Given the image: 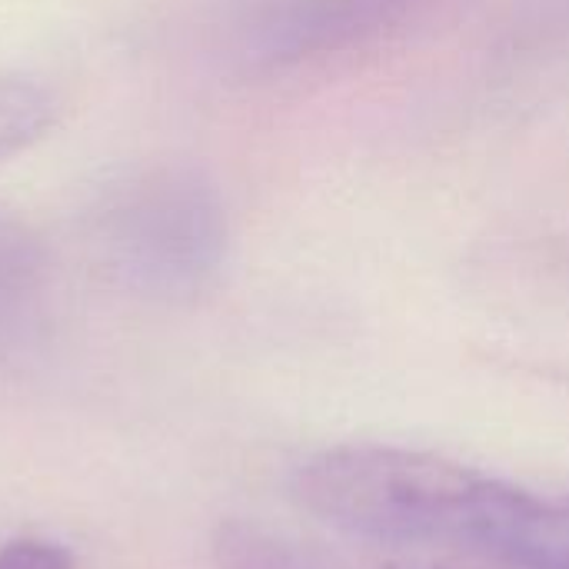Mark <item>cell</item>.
<instances>
[{"label": "cell", "instance_id": "1", "mask_svg": "<svg viewBox=\"0 0 569 569\" xmlns=\"http://www.w3.org/2000/svg\"><path fill=\"white\" fill-rule=\"evenodd\" d=\"M213 557L220 569H513L457 553L337 550L247 520H230L217 530Z\"/></svg>", "mask_w": 569, "mask_h": 569}, {"label": "cell", "instance_id": "2", "mask_svg": "<svg viewBox=\"0 0 569 569\" xmlns=\"http://www.w3.org/2000/svg\"><path fill=\"white\" fill-rule=\"evenodd\" d=\"M483 560L513 569H569V493L537 497L503 483L483 527Z\"/></svg>", "mask_w": 569, "mask_h": 569}, {"label": "cell", "instance_id": "3", "mask_svg": "<svg viewBox=\"0 0 569 569\" xmlns=\"http://www.w3.org/2000/svg\"><path fill=\"white\" fill-rule=\"evenodd\" d=\"M53 120V97L23 77H0V160L30 147Z\"/></svg>", "mask_w": 569, "mask_h": 569}, {"label": "cell", "instance_id": "4", "mask_svg": "<svg viewBox=\"0 0 569 569\" xmlns=\"http://www.w3.org/2000/svg\"><path fill=\"white\" fill-rule=\"evenodd\" d=\"M0 569H73V560L57 543L17 540L0 550Z\"/></svg>", "mask_w": 569, "mask_h": 569}]
</instances>
